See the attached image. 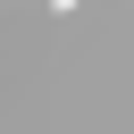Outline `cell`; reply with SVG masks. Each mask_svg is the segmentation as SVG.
<instances>
[{
	"label": "cell",
	"instance_id": "cell-1",
	"mask_svg": "<svg viewBox=\"0 0 134 134\" xmlns=\"http://www.w3.org/2000/svg\"><path fill=\"white\" fill-rule=\"evenodd\" d=\"M50 8H59V17H67V8H75V0H50Z\"/></svg>",
	"mask_w": 134,
	"mask_h": 134
}]
</instances>
